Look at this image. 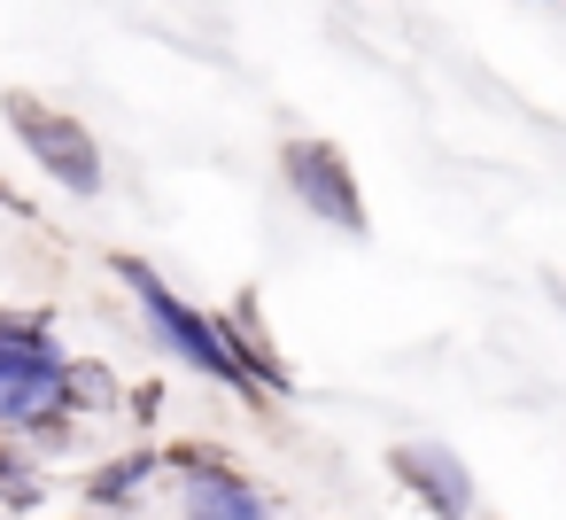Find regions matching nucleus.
Returning <instances> with one entry per match:
<instances>
[{
    "instance_id": "nucleus-3",
    "label": "nucleus",
    "mask_w": 566,
    "mask_h": 520,
    "mask_svg": "<svg viewBox=\"0 0 566 520\" xmlns=\"http://www.w3.org/2000/svg\"><path fill=\"white\" fill-rule=\"evenodd\" d=\"M9 125H17V141L40 156L48 179H63L71 195H102V148H94V133H86L78 117H63V110L32 102V94H9Z\"/></svg>"
},
{
    "instance_id": "nucleus-5",
    "label": "nucleus",
    "mask_w": 566,
    "mask_h": 520,
    "mask_svg": "<svg viewBox=\"0 0 566 520\" xmlns=\"http://www.w3.org/2000/svg\"><path fill=\"white\" fill-rule=\"evenodd\" d=\"M396 481L434 512V520H465L473 512V474L450 443H403L396 450Z\"/></svg>"
},
{
    "instance_id": "nucleus-6",
    "label": "nucleus",
    "mask_w": 566,
    "mask_h": 520,
    "mask_svg": "<svg viewBox=\"0 0 566 520\" xmlns=\"http://www.w3.org/2000/svg\"><path fill=\"white\" fill-rule=\"evenodd\" d=\"M179 466H187V489H179V512L187 520H272L264 497L233 466H218V458H179Z\"/></svg>"
},
{
    "instance_id": "nucleus-7",
    "label": "nucleus",
    "mask_w": 566,
    "mask_h": 520,
    "mask_svg": "<svg viewBox=\"0 0 566 520\" xmlns=\"http://www.w3.org/2000/svg\"><path fill=\"white\" fill-rule=\"evenodd\" d=\"M148 474H156V458H148V450H133V458L102 466V474H94V505H133V497L148 489Z\"/></svg>"
},
{
    "instance_id": "nucleus-1",
    "label": "nucleus",
    "mask_w": 566,
    "mask_h": 520,
    "mask_svg": "<svg viewBox=\"0 0 566 520\" xmlns=\"http://www.w3.org/2000/svg\"><path fill=\"white\" fill-rule=\"evenodd\" d=\"M117 280L140 295V319H148V334L179 357V365H195V373H210V381H233V388H249V373L233 365V350H226V326L218 319H202L195 303H179L164 280H156V264H140V257H117Z\"/></svg>"
},
{
    "instance_id": "nucleus-2",
    "label": "nucleus",
    "mask_w": 566,
    "mask_h": 520,
    "mask_svg": "<svg viewBox=\"0 0 566 520\" xmlns=\"http://www.w3.org/2000/svg\"><path fill=\"white\" fill-rule=\"evenodd\" d=\"M63 404H71V357L48 342V326L0 334V427H55Z\"/></svg>"
},
{
    "instance_id": "nucleus-4",
    "label": "nucleus",
    "mask_w": 566,
    "mask_h": 520,
    "mask_svg": "<svg viewBox=\"0 0 566 520\" xmlns=\"http://www.w3.org/2000/svg\"><path fill=\"white\" fill-rule=\"evenodd\" d=\"M280 164H287L295 202H303L318 226H334V233H365V202H357V179H349L342 148H326V141H287Z\"/></svg>"
},
{
    "instance_id": "nucleus-8",
    "label": "nucleus",
    "mask_w": 566,
    "mask_h": 520,
    "mask_svg": "<svg viewBox=\"0 0 566 520\" xmlns=\"http://www.w3.org/2000/svg\"><path fill=\"white\" fill-rule=\"evenodd\" d=\"M0 497H9V505H32V497H40L32 466H17V458H0Z\"/></svg>"
}]
</instances>
